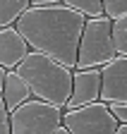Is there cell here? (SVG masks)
<instances>
[{"mask_svg": "<svg viewBox=\"0 0 127 134\" xmlns=\"http://www.w3.org/2000/svg\"><path fill=\"white\" fill-rule=\"evenodd\" d=\"M101 100V67L77 70L72 79V96L67 108H79Z\"/></svg>", "mask_w": 127, "mask_h": 134, "instance_id": "cell-7", "label": "cell"}, {"mask_svg": "<svg viewBox=\"0 0 127 134\" xmlns=\"http://www.w3.org/2000/svg\"><path fill=\"white\" fill-rule=\"evenodd\" d=\"M29 50L31 48H29L26 38L17 31V26L0 29V65L5 70H17V65L26 58Z\"/></svg>", "mask_w": 127, "mask_h": 134, "instance_id": "cell-8", "label": "cell"}, {"mask_svg": "<svg viewBox=\"0 0 127 134\" xmlns=\"http://www.w3.org/2000/svg\"><path fill=\"white\" fill-rule=\"evenodd\" d=\"M103 12L110 19H118V17L127 14V0H103Z\"/></svg>", "mask_w": 127, "mask_h": 134, "instance_id": "cell-13", "label": "cell"}, {"mask_svg": "<svg viewBox=\"0 0 127 134\" xmlns=\"http://www.w3.org/2000/svg\"><path fill=\"white\" fill-rule=\"evenodd\" d=\"M0 134H12V127H10V108L5 105L3 93H0Z\"/></svg>", "mask_w": 127, "mask_h": 134, "instance_id": "cell-14", "label": "cell"}, {"mask_svg": "<svg viewBox=\"0 0 127 134\" xmlns=\"http://www.w3.org/2000/svg\"><path fill=\"white\" fill-rule=\"evenodd\" d=\"M17 31L26 38L31 50L48 55L67 67H77V53L86 17L67 7L65 3L53 5H31L19 19Z\"/></svg>", "mask_w": 127, "mask_h": 134, "instance_id": "cell-1", "label": "cell"}, {"mask_svg": "<svg viewBox=\"0 0 127 134\" xmlns=\"http://www.w3.org/2000/svg\"><path fill=\"white\" fill-rule=\"evenodd\" d=\"M67 7L82 12L86 19H93V17H103V0H62Z\"/></svg>", "mask_w": 127, "mask_h": 134, "instance_id": "cell-11", "label": "cell"}, {"mask_svg": "<svg viewBox=\"0 0 127 134\" xmlns=\"http://www.w3.org/2000/svg\"><path fill=\"white\" fill-rule=\"evenodd\" d=\"M29 98H34V93H31V86L26 84V79L17 70H7V79L3 86V100L10 108V113L14 108H19L22 103H26Z\"/></svg>", "mask_w": 127, "mask_h": 134, "instance_id": "cell-9", "label": "cell"}, {"mask_svg": "<svg viewBox=\"0 0 127 134\" xmlns=\"http://www.w3.org/2000/svg\"><path fill=\"white\" fill-rule=\"evenodd\" d=\"M62 125V108L41 98H29L26 103L10 113L12 134H53Z\"/></svg>", "mask_w": 127, "mask_h": 134, "instance_id": "cell-4", "label": "cell"}, {"mask_svg": "<svg viewBox=\"0 0 127 134\" xmlns=\"http://www.w3.org/2000/svg\"><path fill=\"white\" fill-rule=\"evenodd\" d=\"M29 7H31V0H0V29L14 26Z\"/></svg>", "mask_w": 127, "mask_h": 134, "instance_id": "cell-10", "label": "cell"}, {"mask_svg": "<svg viewBox=\"0 0 127 134\" xmlns=\"http://www.w3.org/2000/svg\"><path fill=\"white\" fill-rule=\"evenodd\" d=\"M17 72L31 86L34 98L48 100L58 108H67L72 96V79H74L72 67L43 55L38 50H29L26 58L17 65Z\"/></svg>", "mask_w": 127, "mask_h": 134, "instance_id": "cell-2", "label": "cell"}, {"mask_svg": "<svg viewBox=\"0 0 127 134\" xmlns=\"http://www.w3.org/2000/svg\"><path fill=\"white\" fill-rule=\"evenodd\" d=\"M62 125L70 129V134H115L120 127L110 105L103 100L67 108L62 113Z\"/></svg>", "mask_w": 127, "mask_h": 134, "instance_id": "cell-5", "label": "cell"}, {"mask_svg": "<svg viewBox=\"0 0 127 134\" xmlns=\"http://www.w3.org/2000/svg\"><path fill=\"white\" fill-rule=\"evenodd\" d=\"M101 100L127 103V55H115L101 67Z\"/></svg>", "mask_w": 127, "mask_h": 134, "instance_id": "cell-6", "label": "cell"}, {"mask_svg": "<svg viewBox=\"0 0 127 134\" xmlns=\"http://www.w3.org/2000/svg\"><path fill=\"white\" fill-rule=\"evenodd\" d=\"M53 3H62V0H31V5H53Z\"/></svg>", "mask_w": 127, "mask_h": 134, "instance_id": "cell-17", "label": "cell"}, {"mask_svg": "<svg viewBox=\"0 0 127 134\" xmlns=\"http://www.w3.org/2000/svg\"><path fill=\"white\" fill-rule=\"evenodd\" d=\"M115 134H127V125H120V127H118V132H115Z\"/></svg>", "mask_w": 127, "mask_h": 134, "instance_id": "cell-19", "label": "cell"}, {"mask_svg": "<svg viewBox=\"0 0 127 134\" xmlns=\"http://www.w3.org/2000/svg\"><path fill=\"white\" fill-rule=\"evenodd\" d=\"M118 55L113 43V19L110 17H93L86 19V26L82 31L77 53V67L74 70H86V67H103Z\"/></svg>", "mask_w": 127, "mask_h": 134, "instance_id": "cell-3", "label": "cell"}, {"mask_svg": "<svg viewBox=\"0 0 127 134\" xmlns=\"http://www.w3.org/2000/svg\"><path fill=\"white\" fill-rule=\"evenodd\" d=\"M108 105H110V110H113L115 120L120 125H127V103H108Z\"/></svg>", "mask_w": 127, "mask_h": 134, "instance_id": "cell-15", "label": "cell"}, {"mask_svg": "<svg viewBox=\"0 0 127 134\" xmlns=\"http://www.w3.org/2000/svg\"><path fill=\"white\" fill-rule=\"evenodd\" d=\"M5 79H7V70L0 65V93H3V86H5Z\"/></svg>", "mask_w": 127, "mask_h": 134, "instance_id": "cell-16", "label": "cell"}, {"mask_svg": "<svg viewBox=\"0 0 127 134\" xmlns=\"http://www.w3.org/2000/svg\"><path fill=\"white\" fill-rule=\"evenodd\" d=\"M53 134H70V129H67L65 125H60V127H55V129H53Z\"/></svg>", "mask_w": 127, "mask_h": 134, "instance_id": "cell-18", "label": "cell"}, {"mask_svg": "<svg viewBox=\"0 0 127 134\" xmlns=\"http://www.w3.org/2000/svg\"><path fill=\"white\" fill-rule=\"evenodd\" d=\"M113 43L118 55H127V14L113 19Z\"/></svg>", "mask_w": 127, "mask_h": 134, "instance_id": "cell-12", "label": "cell"}]
</instances>
